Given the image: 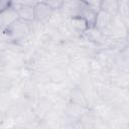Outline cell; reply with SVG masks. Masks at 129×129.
<instances>
[{
	"label": "cell",
	"mask_w": 129,
	"mask_h": 129,
	"mask_svg": "<svg viewBox=\"0 0 129 129\" xmlns=\"http://www.w3.org/2000/svg\"><path fill=\"white\" fill-rule=\"evenodd\" d=\"M19 19L18 11L15 6H10L6 9L1 10L0 13V25L2 28V31L9 28L15 21Z\"/></svg>",
	"instance_id": "obj_4"
},
{
	"label": "cell",
	"mask_w": 129,
	"mask_h": 129,
	"mask_svg": "<svg viewBox=\"0 0 129 129\" xmlns=\"http://www.w3.org/2000/svg\"><path fill=\"white\" fill-rule=\"evenodd\" d=\"M68 26L76 35H83L91 28L89 22L81 15H74L68 18Z\"/></svg>",
	"instance_id": "obj_3"
},
{
	"label": "cell",
	"mask_w": 129,
	"mask_h": 129,
	"mask_svg": "<svg viewBox=\"0 0 129 129\" xmlns=\"http://www.w3.org/2000/svg\"><path fill=\"white\" fill-rule=\"evenodd\" d=\"M19 18L27 22H35V8L33 5H17L15 6Z\"/></svg>",
	"instance_id": "obj_6"
},
{
	"label": "cell",
	"mask_w": 129,
	"mask_h": 129,
	"mask_svg": "<svg viewBox=\"0 0 129 129\" xmlns=\"http://www.w3.org/2000/svg\"><path fill=\"white\" fill-rule=\"evenodd\" d=\"M30 32H32L31 22H27L19 18L9 28L4 30L3 34H6L9 40L16 42V41L24 40L30 34Z\"/></svg>",
	"instance_id": "obj_1"
},
{
	"label": "cell",
	"mask_w": 129,
	"mask_h": 129,
	"mask_svg": "<svg viewBox=\"0 0 129 129\" xmlns=\"http://www.w3.org/2000/svg\"><path fill=\"white\" fill-rule=\"evenodd\" d=\"M43 1H45L47 4H49L54 10H59L64 0H43Z\"/></svg>",
	"instance_id": "obj_12"
},
{
	"label": "cell",
	"mask_w": 129,
	"mask_h": 129,
	"mask_svg": "<svg viewBox=\"0 0 129 129\" xmlns=\"http://www.w3.org/2000/svg\"><path fill=\"white\" fill-rule=\"evenodd\" d=\"M118 14L122 18H129V0H118Z\"/></svg>",
	"instance_id": "obj_9"
},
{
	"label": "cell",
	"mask_w": 129,
	"mask_h": 129,
	"mask_svg": "<svg viewBox=\"0 0 129 129\" xmlns=\"http://www.w3.org/2000/svg\"><path fill=\"white\" fill-rule=\"evenodd\" d=\"M34 8H35V22L39 24H47L50 21L55 11L49 4H47L43 0L38 2L34 6Z\"/></svg>",
	"instance_id": "obj_2"
},
{
	"label": "cell",
	"mask_w": 129,
	"mask_h": 129,
	"mask_svg": "<svg viewBox=\"0 0 129 129\" xmlns=\"http://www.w3.org/2000/svg\"><path fill=\"white\" fill-rule=\"evenodd\" d=\"M70 100H71V102L79 104V105L84 106L86 108L89 107L87 99H86V96H85V93H84V91L81 88L77 87V88H74L71 91V93H70Z\"/></svg>",
	"instance_id": "obj_7"
},
{
	"label": "cell",
	"mask_w": 129,
	"mask_h": 129,
	"mask_svg": "<svg viewBox=\"0 0 129 129\" xmlns=\"http://www.w3.org/2000/svg\"><path fill=\"white\" fill-rule=\"evenodd\" d=\"M40 1H42V0H13V6H17V5H33V6H35Z\"/></svg>",
	"instance_id": "obj_11"
},
{
	"label": "cell",
	"mask_w": 129,
	"mask_h": 129,
	"mask_svg": "<svg viewBox=\"0 0 129 129\" xmlns=\"http://www.w3.org/2000/svg\"><path fill=\"white\" fill-rule=\"evenodd\" d=\"M84 3H86L88 6L92 7L93 9L99 11L101 9V5H102V1L103 0H82Z\"/></svg>",
	"instance_id": "obj_10"
},
{
	"label": "cell",
	"mask_w": 129,
	"mask_h": 129,
	"mask_svg": "<svg viewBox=\"0 0 129 129\" xmlns=\"http://www.w3.org/2000/svg\"><path fill=\"white\" fill-rule=\"evenodd\" d=\"M47 76L51 82L58 84V83H62L68 78V73L64 69H62L60 67H55V68L49 70Z\"/></svg>",
	"instance_id": "obj_8"
},
{
	"label": "cell",
	"mask_w": 129,
	"mask_h": 129,
	"mask_svg": "<svg viewBox=\"0 0 129 129\" xmlns=\"http://www.w3.org/2000/svg\"><path fill=\"white\" fill-rule=\"evenodd\" d=\"M13 5V0H0V8L1 10L6 9Z\"/></svg>",
	"instance_id": "obj_13"
},
{
	"label": "cell",
	"mask_w": 129,
	"mask_h": 129,
	"mask_svg": "<svg viewBox=\"0 0 129 129\" xmlns=\"http://www.w3.org/2000/svg\"><path fill=\"white\" fill-rule=\"evenodd\" d=\"M114 15H112L111 13L103 10V9H100L98 12H97V17H96V22H95V27L101 29V30H104L106 29L110 24L111 22L113 21L114 19Z\"/></svg>",
	"instance_id": "obj_5"
}]
</instances>
